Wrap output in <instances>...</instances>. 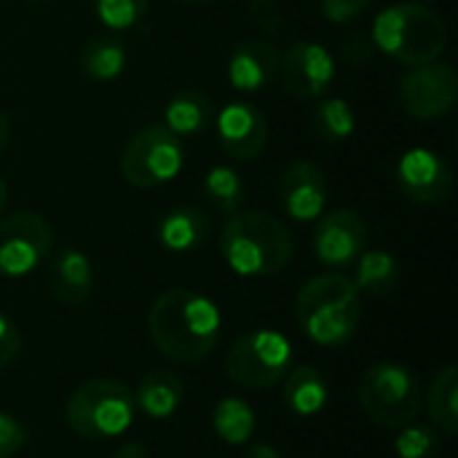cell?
<instances>
[{"label":"cell","instance_id":"24","mask_svg":"<svg viewBox=\"0 0 458 458\" xmlns=\"http://www.w3.org/2000/svg\"><path fill=\"white\" fill-rule=\"evenodd\" d=\"M201 191H204L207 201L225 215L239 212L247 199V185H244L242 174L231 166H212L201 182Z\"/></svg>","mask_w":458,"mask_h":458},{"label":"cell","instance_id":"8","mask_svg":"<svg viewBox=\"0 0 458 458\" xmlns=\"http://www.w3.org/2000/svg\"><path fill=\"white\" fill-rule=\"evenodd\" d=\"M182 169V142L166 126H145L121 153V174L142 191L158 188Z\"/></svg>","mask_w":458,"mask_h":458},{"label":"cell","instance_id":"19","mask_svg":"<svg viewBox=\"0 0 458 458\" xmlns=\"http://www.w3.org/2000/svg\"><path fill=\"white\" fill-rule=\"evenodd\" d=\"M185 397V386L180 381V376L169 373V370H156L148 373L134 394V405L150 416V419H172Z\"/></svg>","mask_w":458,"mask_h":458},{"label":"cell","instance_id":"35","mask_svg":"<svg viewBox=\"0 0 458 458\" xmlns=\"http://www.w3.org/2000/svg\"><path fill=\"white\" fill-rule=\"evenodd\" d=\"M244 458H282V456H279V451H276V448H271V445H252Z\"/></svg>","mask_w":458,"mask_h":458},{"label":"cell","instance_id":"33","mask_svg":"<svg viewBox=\"0 0 458 458\" xmlns=\"http://www.w3.org/2000/svg\"><path fill=\"white\" fill-rule=\"evenodd\" d=\"M368 5H370V0H322V13H325V19L344 24L349 19H357Z\"/></svg>","mask_w":458,"mask_h":458},{"label":"cell","instance_id":"25","mask_svg":"<svg viewBox=\"0 0 458 458\" xmlns=\"http://www.w3.org/2000/svg\"><path fill=\"white\" fill-rule=\"evenodd\" d=\"M212 427L220 440L231 445H242L255 432V413L239 397H223L212 411Z\"/></svg>","mask_w":458,"mask_h":458},{"label":"cell","instance_id":"20","mask_svg":"<svg viewBox=\"0 0 458 458\" xmlns=\"http://www.w3.org/2000/svg\"><path fill=\"white\" fill-rule=\"evenodd\" d=\"M327 397H330L327 381L311 365L295 368L287 376V381H284V405L295 416H303V419L306 416H317L327 405Z\"/></svg>","mask_w":458,"mask_h":458},{"label":"cell","instance_id":"31","mask_svg":"<svg viewBox=\"0 0 458 458\" xmlns=\"http://www.w3.org/2000/svg\"><path fill=\"white\" fill-rule=\"evenodd\" d=\"M21 354V335L16 325L0 311V370L13 365Z\"/></svg>","mask_w":458,"mask_h":458},{"label":"cell","instance_id":"23","mask_svg":"<svg viewBox=\"0 0 458 458\" xmlns=\"http://www.w3.org/2000/svg\"><path fill=\"white\" fill-rule=\"evenodd\" d=\"M354 263H357V274L352 282H354L357 293L384 298L397 287L400 266H397L394 255H389L384 250H370V252H362Z\"/></svg>","mask_w":458,"mask_h":458},{"label":"cell","instance_id":"17","mask_svg":"<svg viewBox=\"0 0 458 458\" xmlns=\"http://www.w3.org/2000/svg\"><path fill=\"white\" fill-rule=\"evenodd\" d=\"M279 48L268 40H244L228 62V78L239 91H258L279 72Z\"/></svg>","mask_w":458,"mask_h":458},{"label":"cell","instance_id":"3","mask_svg":"<svg viewBox=\"0 0 458 458\" xmlns=\"http://www.w3.org/2000/svg\"><path fill=\"white\" fill-rule=\"evenodd\" d=\"M295 317L314 344L344 346L360 330L362 301L349 276L322 274L301 287L295 298Z\"/></svg>","mask_w":458,"mask_h":458},{"label":"cell","instance_id":"36","mask_svg":"<svg viewBox=\"0 0 458 458\" xmlns=\"http://www.w3.org/2000/svg\"><path fill=\"white\" fill-rule=\"evenodd\" d=\"M8 140H11V121H8V115L0 110V153L5 150Z\"/></svg>","mask_w":458,"mask_h":458},{"label":"cell","instance_id":"2","mask_svg":"<svg viewBox=\"0 0 458 458\" xmlns=\"http://www.w3.org/2000/svg\"><path fill=\"white\" fill-rule=\"evenodd\" d=\"M220 252L239 276H274L290 266L295 239L279 217L260 209H239L223 225Z\"/></svg>","mask_w":458,"mask_h":458},{"label":"cell","instance_id":"11","mask_svg":"<svg viewBox=\"0 0 458 458\" xmlns=\"http://www.w3.org/2000/svg\"><path fill=\"white\" fill-rule=\"evenodd\" d=\"M284 89L298 99H317L335 78V62L322 43L298 40L279 56Z\"/></svg>","mask_w":458,"mask_h":458},{"label":"cell","instance_id":"10","mask_svg":"<svg viewBox=\"0 0 458 458\" xmlns=\"http://www.w3.org/2000/svg\"><path fill=\"white\" fill-rule=\"evenodd\" d=\"M54 247L51 225L35 212H16L0 223V276H24L38 268Z\"/></svg>","mask_w":458,"mask_h":458},{"label":"cell","instance_id":"13","mask_svg":"<svg viewBox=\"0 0 458 458\" xmlns=\"http://www.w3.org/2000/svg\"><path fill=\"white\" fill-rule=\"evenodd\" d=\"M368 244V228L352 209H335L325 215L314 231V255L330 268L352 266Z\"/></svg>","mask_w":458,"mask_h":458},{"label":"cell","instance_id":"32","mask_svg":"<svg viewBox=\"0 0 458 458\" xmlns=\"http://www.w3.org/2000/svg\"><path fill=\"white\" fill-rule=\"evenodd\" d=\"M250 16L266 32H279L282 24H284V13L274 0H252L250 3Z\"/></svg>","mask_w":458,"mask_h":458},{"label":"cell","instance_id":"30","mask_svg":"<svg viewBox=\"0 0 458 458\" xmlns=\"http://www.w3.org/2000/svg\"><path fill=\"white\" fill-rule=\"evenodd\" d=\"M30 443L27 429L8 413H0V458L16 456Z\"/></svg>","mask_w":458,"mask_h":458},{"label":"cell","instance_id":"15","mask_svg":"<svg viewBox=\"0 0 458 458\" xmlns=\"http://www.w3.org/2000/svg\"><path fill=\"white\" fill-rule=\"evenodd\" d=\"M279 201L293 220H314L327 207V177L314 161H295L279 180Z\"/></svg>","mask_w":458,"mask_h":458},{"label":"cell","instance_id":"4","mask_svg":"<svg viewBox=\"0 0 458 458\" xmlns=\"http://www.w3.org/2000/svg\"><path fill=\"white\" fill-rule=\"evenodd\" d=\"M373 43L403 64H427L443 56L448 30L437 11L424 3H397L378 13Z\"/></svg>","mask_w":458,"mask_h":458},{"label":"cell","instance_id":"34","mask_svg":"<svg viewBox=\"0 0 458 458\" xmlns=\"http://www.w3.org/2000/svg\"><path fill=\"white\" fill-rule=\"evenodd\" d=\"M113 458H150V454H148V448L140 445V443H126V445H121V448L115 451V456Z\"/></svg>","mask_w":458,"mask_h":458},{"label":"cell","instance_id":"7","mask_svg":"<svg viewBox=\"0 0 458 458\" xmlns=\"http://www.w3.org/2000/svg\"><path fill=\"white\" fill-rule=\"evenodd\" d=\"M293 362L290 341L276 330H252L225 354V373L236 386L266 389L279 384Z\"/></svg>","mask_w":458,"mask_h":458},{"label":"cell","instance_id":"14","mask_svg":"<svg viewBox=\"0 0 458 458\" xmlns=\"http://www.w3.org/2000/svg\"><path fill=\"white\" fill-rule=\"evenodd\" d=\"M217 137L228 156L239 161L258 158L268 142V121L250 102H231L217 115Z\"/></svg>","mask_w":458,"mask_h":458},{"label":"cell","instance_id":"37","mask_svg":"<svg viewBox=\"0 0 458 458\" xmlns=\"http://www.w3.org/2000/svg\"><path fill=\"white\" fill-rule=\"evenodd\" d=\"M5 201H8V185L0 180V212H3V207H5Z\"/></svg>","mask_w":458,"mask_h":458},{"label":"cell","instance_id":"5","mask_svg":"<svg viewBox=\"0 0 458 458\" xmlns=\"http://www.w3.org/2000/svg\"><path fill=\"white\" fill-rule=\"evenodd\" d=\"M134 394L113 378H91L81 384L64 405L67 427L83 440H113L134 424Z\"/></svg>","mask_w":458,"mask_h":458},{"label":"cell","instance_id":"38","mask_svg":"<svg viewBox=\"0 0 458 458\" xmlns=\"http://www.w3.org/2000/svg\"><path fill=\"white\" fill-rule=\"evenodd\" d=\"M182 3H209V0H182Z\"/></svg>","mask_w":458,"mask_h":458},{"label":"cell","instance_id":"12","mask_svg":"<svg viewBox=\"0 0 458 458\" xmlns=\"http://www.w3.org/2000/svg\"><path fill=\"white\" fill-rule=\"evenodd\" d=\"M397 185L416 204H443L454 191V172L443 156L411 148L397 161Z\"/></svg>","mask_w":458,"mask_h":458},{"label":"cell","instance_id":"18","mask_svg":"<svg viewBox=\"0 0 458 458\" xmlns=\"http://www.w3.org/2000/svg\"><path fill=\"white\" fill-rule=\"evenodd\" d=\"M156 236L169 252H191L212 236V220L199 207L182 204L158 220Z\"/></svg>","mask_w":458,"mask_h":458},{"label":"cell","instance_id":"1","mask_svg":"<svg viewBox=\"0 0 458 458\" xmlns=\"http://www.w3.org/2000/svg\"><path fill=\"white\" fill-rule=\"evenodd\" d=\"M220 309L209 298L182 287L161 293L148 314V333L153 346L164 357L182 365L207 360L220 341Z\"/></svg>","mask_w":458,"mask_h":458},{"label":"cell","instance_id":"27","mask_svg":"<svg viewBox=\"0 0 458 458\" xmlns=\"http://www.w3.org/2000/svg\"><path fill=\"white\" fill-rule=\"evenodd\" d=\"M354 126H357L354 110L341 97H330L314 110V129L322 140H330V142L346 140L354 131Z\"/></svg>","mask_w":458,"mask_h":458},{"label":"cell","instance_id":"26","mask_svg":"<svg viewBox=\"0 0 458 458\" xmlns=\"http://www.w3.org/2000/svg\"><path fill=\"white\" fill-rule=\"evenodd\" d=\"M126 64V51L118 40H91L83 54H81V70L94 78V81H113L115 75L123 72Z\"/></svg>","mask_w":458,"mask_h":458},{"label":"cell","instance_id":"9","mask_svg":"<svg viewBox=\"0 0 458 458\" xmlns=\"http://www.w3.org/2000/svg\"><path fill=\"white\" fill-rule=\"evenodd\" d=\"M400 105L408 115L419 121H435L454 110L458 99V75L456 70L443 62H427L411 67L400 78Z\"/></svg>","mask_w":458,"mask_h":458},{"label":"cell","instance_id":"22","mask_svg":"<svg viewBox=\"0 0 458 458\" xmlns=\"http://www.w3.org/2000/svg\"><path fill=\"white\" fill-rule=\"evenodd\" d=\"M427 411L432 424L443 435H456L458 432V370L454 365L443 368L427 392Z\"/></svg>","mask_w":458,"mask_h":458},{"label":"cell","instance_id":"6","mask_svg":"<svg viewBox=\"0 0 458 458\" xmlns=\"http://www.w3.org/2000/svg\"><path fill=\"white\" fill-rule=\"evenodd\" d=\"M421 384L413 370L397 362H376L360 381V405L365 416L386 429H403L421 413Z\"/></svg>","mask_w":458,"mask_h":458},{"label":"cell","instance_id":"28","mask_svg":"<svg viewBox=\"0 0 458 458\" xmlns=\"http://www.w3.org/2000/svg\"><path fill=\"white\" fill-rule=\"evenodd\" d=\"M91 5L97 19L110 30H129L148 11V0H91Z\"/></svg>","mask_w":458,"mask_h":458},{"label":"cell","instance_id":"16","mask_svg":"<svg viewBox=\"0 0 458 458\" xmlns=\"http://www.w3.org/2000/svg\"><path fill=\"white\" fill-rule=\"evenodd\" d=\"M91 284H94V271H91V260L86 258V252L75 247H64L51 258L48 287L59 303L81 306L89 298Z\"/></svg>","mask_w":458,"mask_h":458},{"label":"cell","instance_id":"21","mask_svg":"<svg viewBox=\"0 0 458 458\" xmlns=\"http://www.w3.org/2000/svg\"><path fill=\"white\" fill-rule=\"evenodd\" d=\"M212 115H215V105L209 94L199 89H188V91H180L166 105V129L177 137L199 134L212 123Z\"/></svg>","mask_w":458,"mask_h":458},{"label":"cell","instance_id":"29","mask_svg":"<svg viewBox=\"0 0 458 458\" xmlns=\"http://www.w3.org/2000/svg\"><path fill=\"white\" fill-rule=\"evenodd\" d=\"M397 458H435L440 454V440L427 427H405L394 443Z\"/></svg>","mask_w":458,"mask_h":458}]
</instances>
